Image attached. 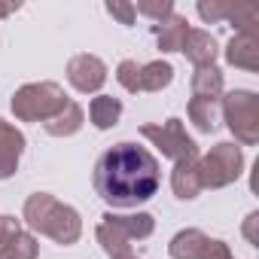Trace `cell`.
<instances>
[{
	"instance_id": "27",
	"label": "cell",
	"mask_w": 259,
	"mask_h": 259,
	"mask_svg": "<svg viewBox=\"0 0 259 259\" xmlns=\"http://www.w3.org/2000/svg\"><path fill=\"white\" fill-rule=\"evenodd\" d=\"M256 226H259V213L253 210V213L247 217V223H244V238H247L250 244H259V235H256Z\"/></svg>"
},
{
	"instance_id": "13",
	"label": "cell",
	"mask_w": 259,
	"mask_h": 259,
	"mask_svg": "<svg viewBox=\"0 0 259 259\" xmlns=\"http://www.w3.org/2000/svg\"><path fill=\"white\" fill-rule=\"evenodd\" d=\"M189 31H192L189 22L174 13V16H168L165 22L156 25V43H159L162 52H180L183 43H186V37H189Z\"/></svg>"
},
{
	"instance_id": "15",
	"label": "cell",
	"mask_w": 259,
	"mask_h": 259,
	"mask_svg": "<svg viewBox=\"0 0 259 259\" xmlns=\"http://www.w3.org/2000/svg\"><path fill=\"white\" fill-rule=\"evenodd\" d=\"M82 122H85L82 107L76 101H67L58 116H52L49 122H43V128H46V135H52V138H70V135H76L79 128H82Z\"/></svg>"
},
{
	"instance_id": "6",
	"label": "cell",
	"mask_w": 259,
	"mask_h": 259,
	"mask_svg": "<svg viewBox=\"0 0 259 259\" xmlns=\"http://www.w3.org/2000/svg\"><path fill=\"white\" fill-rule=\"evenodd\" d=\"M244 174V153L238 144H217L210 147L204 156H198V180L201 189H223L229 183H235Z\"/></svg>"
},
{
	"instance_id": "16",
	"label": "cell",
	"mask_w": 259,
	"mask_h": 259,
	"mask_svg": "<svg viewBox=\"0 0 259 259\" xmlns=\"http://www.w3.org/2000/svg\"><path fill=\"white\" fill-rule=\"evenodd\" d=\"M119 116H122V101L113 98V95H98L92 98L89 104V119L98 132H107V128L119 125Z\"/></svg>"
},
{
	"instance_id": "22",
	"label": "cell",
	"mask_w": 259,
	"mask_h": 259,
	"mask_svg": "<svg viewBox=\"0 0 259 259\" xmlns=\"http://www.w3.org/2000/svg\"><path fill=\"white\" fill-rule=\"evenodd\" d=\"M135 13H141L147 19H156V22H165L168 16H174V4L171 0H141L135 7Z\"/></svg>"
},
{
	"instance_id": "11",
	"label": "cell",
	"mask_w": 259,
	"mask_h": 259,
	"mask_svg": "<svg viewBox=\"0 0 259 259\" xmlns=\"http://www.w3.org/2000/svg\"><path fill=\"white\" fill-rule=\"evenodd\" d=\"M171 189L180 201H192L198 198L201 192V180H198V159H183V162H174V171H171Z\"/></svg>"
},
{
	"instance_id": "20",
	"label": "cell",
	"mask_w": 259,
	"mask_h": 259,
	"mask_svg": "<svg viewBox=\"0 0 259 259\" xmlns=\"http://www.w3.org/2000/svg\"><path fill=\"white\" fill-rule=\"evenodd\" d=\"M37 256H40V244L28 232L16 235L7 247H0V259H37Z\"/></svg>"
},
{
	"instance_id": "26",
	"label": "cell",
	"mask_w": 259,
	"mask_h": 259,
	"mask_svg": "<svg viewBox=\"0 0 259 259\" xmlns=\"http://www.w3.org/2000/svg\"><path fill=\"white\" fill-rule=\"evenodd\" d=\"M201 259H235V256H232V250H229L226 241H207Z\"/></svg>"
},
{
	"instance_id": "9",
	"label": "cell",
	"mask_w": 259,
	"mask_h": 259,
	"mask_svg": "<svg viewBox=\"0 0 259 259\" xmlns=\"http://www.w3.org/2000/svg\"><path fill=\"white\" fill-rule=\"evenodd\" d=\"M22 153H25V135L16 125L0 119V180H7L19 171Z\"/></svg>"
},
{
	"instance_id": "8",
	"label": "cell",
	"mask_w": 259,
	"mask_h": 259,
	"mask_svg": "<svg viewBox=\"0 0 259 259\" xmlns=\"http://www.w3.org/2000/svg\"><path fill=\"white\" fill-rule=\"evenodd\" d=\"M67 82L82 95H95L107 82V64L98 55H89V52L73 55L70 64H67Z\"/></svg>"
},
{
	"instance_id": "2",
	"label": "cell",
	"mask_w": 259,
	"mask_h": 259,
	"mask_svg": "<svg viewBox=\"0 0 259 259\" xmlns=\"http://www.w3.org/2000/svg\"><path fill=\"white\" fill-rule=\"evenodd\" d=\"M22 217H25V223H28L34 232L52 238V241L61 244V247L76 244L79 235H82V220H79V213H76L70 204H61V201H58L55 195H49V192H34V195H28Z\"/></svg>"
},
{
	"instance_id": "24",
	"label": "cell",
	"mask_w": 259,
	"mask_h": 259,
	"mask_svg": "<svg viewBox=\"0 0 259 259\" xmlns=\"http://www.w3.org/2000/svg\"><path fill=\"white\" fill-rule=\"evenodd\" d=\"M229 13H232V7L229 4H220V0H210V4H198V16L204 19V22H223V19H229Z\"/></svg>"
},
{
	"instance_id": "12",
	"label": "cell",
	"mask_w": 259,
	"mask_h": 259,
	"mask_svg": "<svg viewBox=\"0 0 259 259\" xmlns=\"http://www.w3.org/2000/svg\"><path fill=\"white\" fill-rule=\"evenodd\" d=\"M180 52H186V58L195 67H210V64H217V55H220L217 40L207 31H189V37H186V43H183Z\"/></svg>"
},
{
	"instance_id": "23",
	"label": "cell",
	"mask_w": 259,
	"mask_h": 259,
	"mask_svg": "<svg viewBox=\"0 0 259 259\" xmlns=\"http://www.w3.org/2000/svg\"><path fill=\"white\" fill-rule=\"evenodd\" d=\"M107 13H110L119 25H135V19H138L135 4H128V0H107Z\"/></svg>"
},
{
	"instance_id": "25",
	"label": "cell",
	"mask_w": 259,
	"mask_h": 259,
	"mask_svg": "<svg viewBox=\"0 0 259 259\" xmlns=\"http://www.w3.org/2000/svg\"><path fill=\"white\" fill-rule=\"evenodd\" d=\"M16 235H22V223L13 213H0V247H7Z\"/></svg>"
},
{
	"instance_id": "5",
	"label": "cell",
	"mask_w": 259,
	"mask_h": 259,
	"mask_svg": "<svg viewBox=\"0 0 259 259\" xmlns=\"http://www.w3.org/2000/svg\"><path fill=\"white\" fill-rule=\"evenodd\" d=\"M220 101H223V119L229 125V132L235 135V141L244 147L259 144V98H256V92L235 89V92H226Z\"/></svg>"
},
{
	"instance_id": "19",
	"label": "cell",
	"mask_w": 259,
	"mask_h": 259,
	"mask_svg": "<svg viewBox=\"0 0 259 259\" xmlns=\"http://www.w3.org/2000/svg\"><path fill=\"white\" fill-rule=\"evenodd\" d=\"M174 79V67L168 61H150L141 64V92H162Z\"/></svg>"
},
{
	"instance_id": "1",
	"label": "cell",
	"mask_w": 259,
	"mask_h": 259,
	"mask_svg": "<svg viewBox=\"0 0 259 259\" xmlns=\"http://www.w3.org/2000/svg\"><path fill=\"white\" fill-rule=\"evenodd\" d=\"M92 183L110 207H138L159 192L162 168L147 147L122 141L95 162Z\"/></svg>"
},
{
	"instance_id": "18",
	"label": "cell",
	"mask_w": 259,
	"mask_h": 259,
	"mask_svg": "<svg viewBox=\"0 0 259 259\" xmlns=\"http://www.w3.org/2000/svg\"><path fill=\"white\" fill-rule=\"evenodd\" d=\"M189 122L198 128V132H204V135L217 132V125H220V101L192 98L189 101Z\"/></svg>"
},
{
	"instance_id": "3",
	"label": "cell",
	"mask_w": 259,
	"mask_h": 259,
	"mask_svg": "<svg viewBox=\"0 0 259 259\" xmlns=\"http://www.w3.org/2000/svg\"><path fill=\"white\" fill-rule=\"evenodd\" d=\"M156 229V220L150 213H128V217H119L113 210H107L95 229V238L98 244L104 247L107 256H125L132 253V241H141V238H150Z\"/></svg>"
},
{
	"instance_id": "14",
	"label": "cell",
	"mask_w": 259,
	"mask_h": 259,
	"mask_svg": "<svg viewBox=\"0 0 259 259\" xmlns=\"http://www.w3.org/2000/svg\"><path fill=\"white\" fill-rule=\"evenodd\" d=\"M207 241H210V238H207L201 229H183V232H177V235L171 238L168 253H171V259H201Z\"/></svg>"
},
{
	"instance_id": "7",
	"label": "cell",
	"mask_w": 259,
	"mask_h": 259,
	"mask_svg": "<svg viewBox=\"0 0 259 259\" xmlns=\"http://www.w3.org/2000/svg\"><path fill=\"white\" fill-rule=\"evenodd\" d=\"M141 135L162 150L165 159L171 162H183V159H198V144L186 135V128H183V119L171 116L168 122L162 125H141Z\"/></svg>"
},
{
	"instance_id": "28",
	"label": "cell",
	"mask_w": 259,
	"mask_h": 259,
	"mask_svg": "<svg viewBox=\"0 0 259 259\" xmlns=\"http://www.w3.org/2000/svg\"><path fill=\"white\" fill-rule=\"evenodd\" d=\"M19 10V4H0V19H7V16H13Z\"/></svg>"
},
{
	"instance_id": "4",
	"label": "cell",
	"mask_w": 259,
	"mask_h": 259,
	"mask_svg": "<svg viewBox=\"0 0 259 259\" xmlns=\"http://www.w3.org/2000/svg\"><path fill=\"white\" fill-rule=\"evenodd\" d=\"M70 98L64 95V89L58 85V82H49V79H43V82H28V85H22L16 95H13V113H16V119H22V122H49L52 116H58L61 110H64V104H67Z\"/></svg>"
},
{
	"instance_id": "17",
	"label": "cell",
	"mask_w": 259,
	"mask_h": 259,
	"mask_svg": "<svg viewBox=\"0 0 259 259\" xmlns=\"http://www.w3.org/2000/svg\"><path fill=\"white\" fill-rule=\"evenodd\" d=\"M192 98H201V101H220L223 98V70L217 64L195 67V73H192Z\"/></svg>"
},
{
	"instance_id": "21",
	"label": "cell",
	"mask_w": 259,
	"mask_h": 259,
	"mask_svg": "<svg viewBox=\"0 0 259 259\" xmlns=\"http://www.w3.org/2000/svg\"><path fill=\"white\" fill-rule=\"evenodd\" d=\"M116 79H119V85H122L125 92L138 95V92H141V64L132 61V58L119 61V67H116Z\"/></svg>"
},
{
	"instance_id": "10",
	"label": "cell",
	"mask_w": 259,
	"mask_h": 259,
	"mask_svg": "<svg viewBox=\"0 0 259 259\" xmlns=\"http://www.w3.org/2000/svg\"><path fill=\"white\" fill-rule=\"evenodd\" d=\"M226 61L232 67H241V70H250L256 73L259 70V46H256V37L253 34H235L226 46Z\"/></svg>"
},
{
	"instance_id": "29",
	"label": "cell",
	"mask_w": 259,
	"mask_h": 259,
	"mask_svg": "<svg viewBox=\"0 0 259 259\" xmlns=\"http://www.w3.org/2000/svg\"><path fill=\"white\" fill-rule=\"evenodd\" d=\"M110 259H138L135 253H125V256H110Z\"/></svg>"
}]
</instances>
